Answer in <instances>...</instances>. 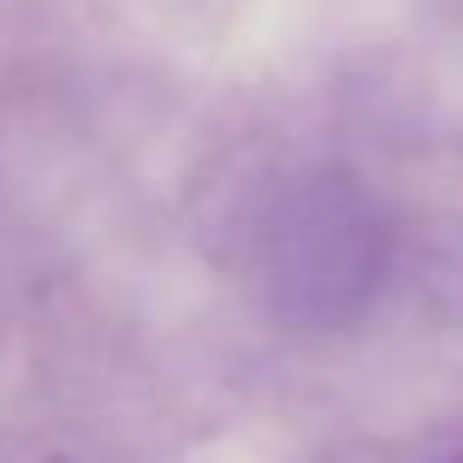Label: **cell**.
I'll list each match as a JSON object with an SVG mask.
<instances>
[{
    "label": "cell",
    "instance_id": "6da1fadb",
    "mask_svg": "<svg viewBox=\"0 0 463 463\" xmlns=\"http://www.w3.org/2000/svg\"><path fill=\"white\" fill-rule=\"evenodd\" d=\"M458 463H463V458H458Z\"/></svg>",
    "mask_w": 463,
    "mask_h": 463
}]
</instances>
